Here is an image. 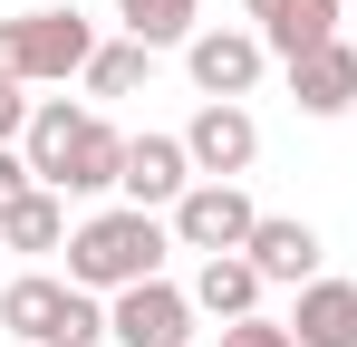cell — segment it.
I'll use <instances>...</instances> for the list:
<instances>
[{
	"mask_svg": "<svg viewBox=\"0 0 357 347\" xmlns=\"http://www.w3.org/2000/svg\"><path fill=\"white\" fill-rule=\"evenodd\" d=\"M251 222H261V213H251V193H241V183H213V174L174 203V241H183V251H203V261H213V251H241Z\"/></svg>",
	"mask_w": 357,
	"mask_h": 347,
	"instance_id": "cell-5",
	"label": "cell"
},
{
	"mask_svg": "<svg viewBox=\"0 0 357 347\" xmlns=\"http://www.w3.org/2000/svg\"><path fill=\"white\" fill-rule=\"evenodd\" d=\"M290 97H299V116H348L357 107V49L328 39V49L290 58Z\"/></svg>",
	"mask_w": 357,
	"mask_h": 347,
	"instance_id": "cell-9",
	"label": "cell"
},
{
	"mask_svg": "<svg viewBox=\"0 0 357 347\" xmlns=\"http://www.w3.org/2000/svg\"><path fill=\"white\" fill-rule=\"evenodd\" d=\"M116 174H126V135L107 125V116H87L77 125V145H68V164L49 193H116Z\"/></svg>",
	"mask_w": 357,
	"mask_h": 347,
	"instance_id": "cell-13",
	"label": "cell"
},
{
	"mask_svg": "<svg viewBox=\"0 0 357 347\" xmlns=\"http://www.w3.org/2000/svg\"><path fill=\"white\" fill-rule=\"evenodd\" d=\"M0 241H10V251H59V241H68V203L49 193V183L20 193V203L0 213Z\"/></svg>",
	"mask_w": 357,
	"mask_h": 347,
	"instance_id": "cell-16",
	"label": "cell"
},
{
	"mask_svg": "<svg viewBox=\"0 0 357 347\" xmlns=\"http://www.w3.org/2000/svg\"><path fill=\"white\" fill-rule=\"evenodd\" d=\"M241 251H251V270H261V280H299V289L319 280V231L290 222V213H261Z\"/></svg>",
	"mask_w": 357,
	"mask_h": 347,
	"instance_id": "cell-11",
	"label": "cell"
},
{
	"mask_svg": "<svg viewBox=\"0 0 357 347\" xmlns=\"http://www.w3.org/2000/svg\"><path fill=\"white\" fill-rule=\"evenodd\" d=\"M290 347H357V280H309L299 289Z\"/></svg>",
	"mask_w": 357,
	"mask_h": 347,
	"instance_id": "cell-12",
	"label": "cell"
},
{
	"mask_svg": "<svg viewBox=\"0 0 357 347\" xmlns=\"http://www.w3.org/2000/svg\"><path fill=\"white\" fill-rule=\"evenodd\" d=\"M261 29H193L183 39V68H193V87L203 97H251L261 87Z\"/></svg>",
	"mask_w": 357,
	"mask_h": 347,
	"instance_id": "cell-7",
	"label": "cell"
},
{
	"mask_svg": "<svg viewBox=\"0 0 357 347\" xmlns=\"http://www.w3.org/2000/svg\"><path fill=\"white\" fill-rule=\"evenodd\" d=\"M251 29H261V49L309 58L338 39V0H251Z\"/></svg>",
	"mask_w": 357,
	"mask_h": 347,
	"instance_id": "cell-10",
	"label": "cell"
},
{
	"mask_svg": "<svg viewBox=\"0 0 357 347\" xmlns=\"http://www.w3.org/2000/svg\"><path fill=\"white\" fill-rule=\"evenodd\" d=\"M203 174H193V155H183V135H126V174L116 193L135 203V213H155V203H183Z\"/></svg>",
	"mask_w": 357,
	"mask_h": 347,
	"instance_id": "cell-8",
	"label": "cell"
},
{
	"mask_svg": "<svg viewBox=\"0 0 357 347\" xmlns=\"http://www.w3.org/2000/svg\"><path fill=\"white\" fill-rule=\"evenodd\" d=\"M116 10H126V29L145 49H174V39H193V10L203 0H116Z\"/></svg>",
	"mask_w": 357,
	"mask_h": 347,
	"instance_id": "cell-17",
	"label": "cell"
},
{
	"mask_svg": "<svg viewBox=\"0 0 357 347\" xmlns=\"http://www.w3.org/2000/svg\"><path fill=\"white\" fill-rule=\"evenodd\" d=\"M0 328L20 347H97L107 338V309H97V289H77V280L20 270V280L0 289Z\"/></svg>",
	"mask_w": 357,
	"mask_h": 347,
	"instance_id": "cell-2",
	"label": "cell"
},
{
	"mask_svg": "<svg viewBox=\"0 0 357 347\" xmlns=\"http://www.w3.org/2000/svg\"><path fill=\"white\" fill-rule=\"evenodd\" d=\"M145 39H126V49H97L87 58V87H97V97H135V87H145Z\"/></svg>",
	"mask_w": 357,
	"mask_h": 347,
	"instance_id": "cell-18",
	"label": "cell"
},
{
	"mask_svg": "<svg viewBox=\"0 0 357 347\" xmlns=\"http://www.w3.org/2000/svg\"><path fill=\"white\" fill-rule=\"evenodd\" d=\"M77 125H87V107H68V97H39V107H29V135H20V155L39 164V183H59L68 145H77Z\"/></svg>",
	"mask_w": 357,
	"mask_h": 347,
	"instance_id": "cell-15",
	"label": "cell"
},
{
	"mask_svg": "<svg viewBox=\"0 0 357 347\" xmlns=\"http://www.w3.org/2000/svg\"><path fill=\"white\" fill-rule=\"evenodd\" d=\"M183 155H193V174H213V183H241L251 155H261V125L241 116V97H203V116L183 125Z\"/></svg>",
	"mask_w": 357,
	"mask_h": 347,
	"instance_id": "cell-4",
	"label": "cell"
},
{
	"mask_svg": "<svg viewBox=\"0 0 357 347\" xmlns=\"http://www.w3.org/2000/svg\"><path fill=\"white\" fill-rule=\"evenodd\" d=\"M87 58H97V29L77 10H20V20H0V77H20V87L87 77Z\"/></svg>",
	"mask_w": 357,
	"mask_h": 347,
	"instance_id": "cell-3",
	"label": "cell"
},
{
	"mask_svg": "<svg viewBox=\"0 0 357 347\" xmlns=\"http://www.w3.org/2000/svg\"><path fill=\"white\" fill-rule=\"evenodd\" d=\"M165 251H174V222L116 203V213H87V222L68 231V280L77 289H135V280L165 270Z\"/></svg>",
	"mask_w": 357,
	"mask_h": 347,
	"instance_id": "cell-1",
	"label": "cell"
},
{
	"mask_svg": "<svg viewBox=\"0 0 357 347\" xmlns=\"http://www.w3.org/2000/svg\"><path fill=\"white\" fill-rule=\"evenodd\" d=\"M29 107H39V97H29L20 77H0V145H20V135H29Z\"/></svg>",
	"mask_w": 357,
	"mask_h": 347,
	"instance_id": "cell-20",
	"label": "cell"
},
{
	"mask_svg": "<svg viewBox=\"0 0 357 347\" xmlns=\"http://www.w3.org/2000/svg\"><path fill=\"white\" fill-rule=\"evenodd\" d=\"M222 347H290V328L251 309V318H222Z\"/></svg>",
	"mask_w": 357,
	"mask_h": 347,
	"instance_id": "cell-19",
	"label": "cell"
},
{
	"mask_svg": "<svg viewBox=\"0 0 357 347\" xmlns=\"http://www.w3.org/2000/svg\"><path fill=\"white\" fill-rule=\"evenodd\" d=\"M107 338L116 347H183L193 338V299L165 289V280H135V289H116V309H107Z\"/></svg>",
	"mask_w": 357,
	"mask_h": 347,
	"instance_id": "cell-6",
	"label": "cell"
},
{
	"mask_svg": "<svg viewBox=\"0 0 357 347\" xmlns=\"http://www.w3.org/2000/svg\"><path fill=\"white\" fill-rule=\"evenodd\" d=\"M20 193H39V164H29L20 145H0V213H10Z\"/></svg>",
	"mask_w": 357,
	"mask_h": 347,
	"instance_id": "cell-21",
	"label": "cell"
},
{
	"mask_svg": "<svg viewBox=\"0 0 357 347\" xmlns=\"http://www.w3.org/2000/svg\"><path fill=\"white\" fill-rule=\"evenodd\" d=\"M261 270H251V251H213L203 261V280H193V309H213V318H251L261 309Z\"/></svg>",
	"mask_w": 357,
	"mask_h": 347,
	"instance_id": "cell-14",
	"label": "cell"
}]
</instances>
